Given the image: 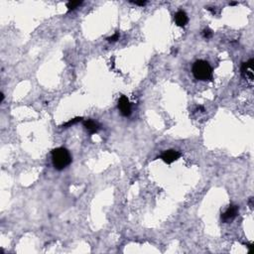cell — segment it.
Returning <instances> with one entry per match:
<instances>
[{"label": "cell", "instance_id": "15", "mask_svg": "<svg viewBox=\"0 0 254 254\" xmlns=\"http://www.w3.org/2000/svg\"><path fill=\"white\" fill-rule=\"evenodd\" d=\"M236 4H237V2H230V3H229V5L233 6V5H236Z\"/></svg>", "mask_w": 254, "mask_h": 254}, {"label": "cell", "instance_id": "5", "mask_svg": "<svg viewBox=\"0 0 254 254\" xmlns=\"http://www.w3.org/2000/svg\"><path fill=\"white\" fill-rule=\"evenodd\" d=\"M180 157H181V153L173 149L167 150V151L162 153L161 155V159L167 164H172L173 162L178 160Z\"/></svg>", "mask_w": 254, "mask_h": 254}, {"label": "cell", "instance_id": "10", "mask_svg": "<svg viewBox=\"0 0 254 254\" xmlns=\"http://www.w3.org/2000/svg\"><path fill=\"white\" fill-rule=\"evenodd\" d=\"M213 33L212 30H210V29H204V30L203 31V36L204 39H210V38L212 37Z\"/></svg>", "mask_w": 254, "mask_h": 254}, {"label": "cell", "instance_id": "12", "mask_svg": "<svg viewBox=\"0 0 254 254\" xmlns=\"http://www.w3.org/2000/svg\"><path fill=\"white\" fill-rule=\"evenodd\" d=\"M132 3H134L135 5H139V6H144L146 3H147V1H143V0H141V1H132Z\"/></svg>", "mask_w": 254, "mask_h": 254}, {"label": "cell", "instance_id": "11", "mask_svg": "<svg viewBox=\"0 0 254 254\" xmlns=\"http://www.w3.org/2000/svg\"><path fill=\"white\" fill-rule=\"evenodd\" d=\"M119 37H120V35H119V32H116L114 33L112 36H110V37L107 38V41L110 42V43H113V42H116L117 40H119Z\"/></svg>", "mask_w": 254, "mask_h": 254}, {"label": "cell", "instance_id": "14", "mask_svg": "<svg viewBox=\"0 0 254 254\" xmlns=\"http://www.w3.org/2000/svg\"><path fill=\"white\" fill-rule=\"evenodd\" d=\"M0 95H1V102H3L4 101V93H1V94H0Z\"/></svg>", "mask_w": 254, "mask_h": 254}, {"label": "cell", "instance_id": "7", "mask_svg": "<svg viewBox=\"0 0 254 254\" xmlns=\"http://www.w3.org/2000/svg\"><path fill=\"white\" fill-rule=\"evenodd\" d=\"M84 126L85 127V129L89 132L91 134H94L100 129V126L97 122H95L94 120H91V119H86V120L84 121Z\"/></svg>", "mask_w": 254, "mask_h": 254}, {"label": "cell", "instance_id": "4", "mask_svg": "<svg viewBox=\"0 0 254 254\" xmlns=\"http://www.w3.org/2000/svg\"><path fill=\"white\" fill-rule=\"evenodd\" d=\"M118 109L120 110V113L124 117H128L131 114V103L129 102V99L127 96L121 95L118 99Z\"/></svg>", "mask_w": 254, "mask_h": 254}, {"label": "cell", "instance_id": "8", "mask_svg": "<svg viewBox=\"0 0 254 254\" xmlns=\"http://www.w3.org/2000/svg\"><path fill=\"white\" fill-rule=\"evenodd\" d=\"M82 3V1H69V2H68V4H67V7H68L69 11L75 10V9L78 8Z\"/></svg>", "mask_w": 254, "mask_h": 254}, {"label": "cell", "instance_id": "9", "mask_svg": "<svg viewBox=\"0 0 254 254\" xmlns=\"http://www.w3.org/2000/svg\"><path fill=\"white\" fill-rule=\"evenodd\" d=\"M82 117H76V118L72 119V120L68 121V122H66V123H65V124H63V127L68 128V127H69V126H72V125L76 124V123L80 122V121H82Z\"/></svg>", "mask_w": 254, "mask_h": 254}, {"label": "cell", "instance_id": "6", "mask_svg": "<svg viewBox=\"0 0 254 254\" xmlns=\"http://www.w3.org/2000/svg\"><path fill=\"white\" fill-rule=\"evenodd\" d=\"M174 18H175V22H176V24L179 27H185L189 21L188 15H187V13L183 10H179L178 12L175 14Z\"/></svg>", "mask_w": 254, "mask_h": 254}, {"label": "cell", "instance_id": "2", "mask_svg": "<svg viewBox=\"0 0 254 254\" xmlns=\"http://www.w3.org/2000/svg\"><path fill=\"white\" fill-rule=\"evenodd\" d=\"M193 75L197 80L202 82L212 80V69L206 61L199 60L195 62L193 66Z\"/></svg>", "mask_w": 254, "mask_h": 254}, {"label": "cell", "instance_id": "13", "mask_svg": "<svg viewBox=\"0 0 254 254\" xmlns=\"http://www.w3.org/2000/svg\"><path fill=\"white\" fill-rule=\"evenodd\" d=\"M197 110H202V111H204V106H201V105H200V106H197Z\"/></svg>", "mask_w": 254, "mask_h": 254}, {"label": "cell", "instance_id": "3", "mask_svg": "<svg viewBox=\"0 0 254 254\" xmlns=\"http://www.w3.org/2000/svg\"><path fill=\"white\" fill-rule=\"evenodd\" d=\"M238 212H239L238 206H236V204H230L227 210L223 213H221V220L223 222H225V223L231 222L238 215Z\"/></svg>", "mask_w": 254, "mask_h": 254}, {"label": "cell", "instance_id": "1", "mask_svg": "<svg viewBox=\"0 0 254 254\" xmlns=\"http://www.w3.org/2000/svg\"><path fill=\"white\" fill-rule=\"evenodd\" d=\"M52 162L56 170L62 171L72 163V155L66 148L58 147L52 151Z\"/></svg>", "mask_w": 254, "mask_h": 254}]
</instances>
